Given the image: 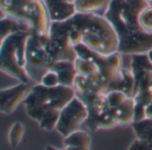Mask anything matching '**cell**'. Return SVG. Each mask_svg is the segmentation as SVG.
Instances as JSON below:
<instances>
[{"label":"cell","instance_id":"1","mask_svg":"<svg viewBox=\"0 0 152 150\" xmlns=\"http://www.w3.org/2000/svg\"><path fill=\"white\" fill-rule=\"evenodd\" d=\"M149 7L146 0H112L104 16L118 38V52L124 55L148 54L152 50V32L145 31L140 15Z\"/></svg>","mask_w":152,"mask_h":150},{"label":"cell","instance_id":"2","mask_svg":"<svg viewBox=\"0 0 152 150\" xmlns=\"http://www.w3.org/2000/svg\"><path fill=\"white\" fill-rule=\"evenodd\" d=\"M68 22L79 33L81 43L87 47L103 55L118 52L119 42L116 32L104 15L77 13Z\"/></svg>","mask_w":152,"mask_h":150},{"label":"cell","instance_id":"3","mask_svg":"<svg viewBox=\"0 0 152 150\" xmlns=\"http://www.w3.org/2000/svg\"><path fill=\"white\" fill-rule=\"evenodd\" d=\"M1 15L31 27V34L44 44L50 33L51 21L41 0H0Z\"/></svg>","mask_w":152,"mask_h":150},{"label":"cell","instance_id":"4","mask_svg":"<svg viewBox=\"0 0 152 150\" xmlns=\"http://www.w3.org/2000/svg\"><path fill=\"white\" fill-rule=\"evenodd\" d=\"M31 33L19 32L1 40L0 45V69L8 76L22 83H29L26 72V47Z\"/></svg>","mask_w":152,"mask_h":150},{"label":"cell","instance_id":"5","mask_svg":"<svg viewBox=\"0 0 152 150\" xmlns=\"http://www.w3.org/2000/svg\"><path fill=\"white\" fill-rule=\"evenodd\" d=\"M132 71L134 76V122L146 118L145 107L152 102V62L148 54L132 55Z\"/></svg>","mask_w":152,"mask_h":150},{"label":"cell","instance_id":"6","mask_svg":"<svg viewBox=\"0 0 152 150\" xmlns=\"http://www.w3.org/2000/svg\"><path fill=\"white\" fill-rule=\"evenodd\" d=\"M69 31L68 21L51 23L49 38L45 43V47L54 63L63 60L74 61L77 58Z\"/></svg>","mask_w":152,"mask_h":150},{"label":"cell","instance_id":"7","mask_svg":"<svg viewBox=\"0 0 152 150\" xmlns=\"http://www.w3.org/2000/svg\"><path fill=\"white\" fill-rule=\"evenodd\" d=\"M54 62L45 47V44L31 34L26 47L25 70L31 80L40 83L44 75L51 69Z\"/></svg>","mask_w":152,"mask_h":150},{"label":"cell","instance_id":"8","mask_svg":"<svg viewBox=\"0 0 152 150\" xmlns=\"http://www.w3.org/2000/svg\"><path fill=\"white\" fill-rule=\"evenodd\" d=\"M74 50L77 54V57H81L94 63L99 68V72L108 83L117 76L123 68L122 54L119 52H115L109 55H103L82 43L74 45Z\"/></svg>","mask_w":152,"mask_h":150},{"label":"cell","instance_id":"9","mask_svg":"<svg viewBox=\"0 0 152 150\" xmlns=\"http://www.w3.org/2000/svg\"><path fill=\"white\" fill-rule=\"evenodd\" d=\"M88 116L89 111L86 105L75 97L60 111L56 130L62 137L65 138L77 130L82 123L86 122Z\"/></svg>","mask_w":152,"mask_h":150},{"label":"cell","instance_id":"10","mask_svg":"<svg viewBox=\"0 0 152 150\" xmlns=\"http://www.w3.org/2000/svg\"><path fill=\"white\" fill-rule=\"evenodd\" d=\"M108 86V82L99 72L94 73L90 76L77 75L73 83V89L76 94H85L96 96L106 93Z\"/></svg>","mask_w":152,"mask_h":150},{"label":"cell","instance_id":"11","mask_svg":"<svg viewBox=\"0 0 152 150\" xmlns=\"http://www.w3.org/2000/svg\"><path fill=\"white\" fill-rule=\"evenodd\" d=\"M27 91V84L20 82L19 84L3 89L0 91V111L5 114L13 113L22 102Z\"/></svg>","mask_w":152,"mask_h":150},{"label":"cell","instance_id":"12","mask_svg":"<svg viewBox=\"0 0 152 150\" xmlns=\"http://www.w3.org/2000/svg\"><path fill=\"white\" fill-rule=\"evenodd\" d=\"M75 97V90L72 87H66L63 85L51 88L46 87L45 103L51 108L62 110Z\"/></svg>","mask_w":152,"mask_h":150},{"label":"cell","instance_id":"13","mask_svg":"<svg viewBox=\"0 0 152 150\" xmlns=\"http://www.w3.org/2000/svg\"><path fill=\"white\" fill-rule=\"evenodd\" d=\"M44 3L52 23L68 21L77 14L74 3L68 0H45Z\"/></svg>","mask_w":152,"mask_h":150},{"label":"cell","instance_id":"14","mask_svg":"<svg viewBox=\"0 0 152 150\" xmlns=\"http://www.w3.org/2000/svg\"><path fill=\"white\" fill-rule=\"evenodd\" d=\"M134 76L132 71L122 68L117 76L108 83L107 92L110 91H121L128 98H132L134 94Z\"/></svg>","mask_w":152,"mask_h":150},{"label":"cell","instance_id":"15","mask_svg":"<svg viewBox=\"0 0 152 150\" xmlns=\"http://www.w3.org/2000/svg\"><path fill=\"white\" fill-rule=\"evenodd\" d=\"M51 70L55 71L59 79V84L66 87H73L76 76L78 75L74 61L63 60L54 63Z\"/></svg>","mask_w":152,"mask_h":150},{"label":"cell","instance_id":"16","mask_svg":"<svg viewBox=\"0 0 152 150\" xmlns=\"http://www.w3.org/2000/svg\"><path fill=\"white\" fill-rule=\"evenodd\" d=\"M115 117L119 125L127 126L134 122L135 102L133 98H127L118 106L113 108Z\"/></svg>","mask_w":152,"mask_h":150},{"label":"cell","instance_id":"17","mask_svg":"<svg viewBox=\"0 0 152 150\" xmlns=\"http://www.w3.org/2000/svg\"><path fill=\"white\" fill-rule=\"evenodd\" d=\"M112 0H75L77 13H93L104 15Z\"/></svg>","mask_w":152,"mask_h":150},{"label":"cell","instance_id":"18","mask_svg":"<svg viewBox=\"0 0 152 150\" xmlns=\"http://www.w3.org/2000/svg\"><path fill=\"white\" fill-rule=\"evenodd\" d=\"M19 32H31V27L25 23H22L11 17L1 15V40L7 37Z\"/></svg>","mask_w":152,"mask_h":150},{"label":"cell","instance_id":"19","mask_svg":"<svg viewBox=\"0 0 152 150\" xmlns=\"http://www.w3.org/2000/svg\"><path fill=\"white\" fill-rule=\"evenodd\" d=\"M91 137L83 130H75L64 138V146L78 147V148H90L91 146Z\"/></svg>","mask_w":152,"mask_h":150},{"label":"cell","instance_id":"20","mask_svg":"<svg viewBox=\"0 0 152 150\" xmlns=\"http://www.w3.org/2000/svg\"><path fill=\"white\" fill-rule=\"evenodd\" d=\"M131 126L133 129L136 138L145 140L152 131V119L145 118L141 121L133 122Z\"/></svg>","mask_w":152,"mask_h":150},{"label":"cell","instance_id":"21","mask_svg":"<svg viewBox=\"0 0 152 150\" xmlns=\"http://www.w3.org/2000/svg\"><path fill=\"white\" fill-rule=\"evenodd\" d=\"M119 125L115 114H114V109L109 108L106 112L100 114L96 121V129H113L115 126Z\"/></svg>","mask_w":152,"mask_h":150},{"label":"cell","instance_id":"22","mask_svg":"<svg viewBox=\"0 0 152 150\" xmlns=\"http://www.w3.org/2000/svg\"><path fill=\"white\" fill-rule=\"evenodd\" d=\"M74 63H75V67L79 75L90 76V75L99 72V68L94 63L85 59H83L81 57L76 58L74 60Z\"/></svg>","mask_w":152,"mask_h":150},{"label":"cell","instance_id":"23","mask_svg":"<svg viewBox=\"0 0 152 150\" xmlns=\"http://www.w3.org/2000/svg\"><path fill=\"white\" fill-rule=\"evenodd\" d=\"M60 111L57 109H51L49 110L46 115L43 117V119L39 122V127L46 130H52L56 129V126L57 124L59 116H60Z\"/></svg>","mask_w":152,"mask_h":150},{"label":"cell","instance_id":"24","mask_svg":"<svg viewBox=\"0 0 152 150\" xmlns=\"http://www.w3.org/2000/svg\"><path fill=\"white\" fill-rule=\"evenodd\" d=\"M23 133H24V128L21 122H17L13 124L8 133L9 143L13 148H15L19 145V143L21 142L23 137Z\"/></svg>","mask_w":152,"mask_h":150},{"label":"cell","instance_id":"25","mask_svg":"<svg viewBox=\"0 0 152 150\" xmlns=\"http://www.w3.org/2000/svg\"><path fill=\"white\" fill-rule=\"evenodd\" d=\"M140 23L145 31L152 32V4L141 13L140 15Z\"/></svg>","mask_w":152,"mask_h":150},{"label":"cell","instance_id":"26","mask_svg":"<svg viewBox=\"0 0 152 150\" xmlns=\"http://www.w3.org/2000/svg\"><path fill=\"white\" fill-rule=\"evenodd\" d=\"M106 95H107V98L109 106L111 108H115V107L118 106L123 101H124L128 98L123 92L117 91V90L107 92V93H106Z\"/></svg>","mask_w":152,"mask_h":150},{"label":"cell","instance_id":"27","mask_svg":"<svg viewBox=\"0 0 152 150\" xmlns=\"http://www.w3.org/2000/svg\"><path fill=\"white\" fill-rule=\"evenodd\" d=\"M42 85L48 87V88H51V87H56V86H58L60 85L59 84V79H58V75L57 73L53 71V70H49L41 80V82H40Z\"/></svg>","mask_w":152,"mask_h":150},{"label":"cell","instance_id":"28","mask_svg":"<svg viewBox=\"0 0 152 150\" xmlns=\"http://www.w3.org/2000/svg\"><path fill=\"white\" fill-rule=\"evenodd\" d=\"M145 116H146V118H151L152 119V102H150L145 107Z\"/></svg>","mask_w":152,"mask_h":150},{"label":"cell","instance_id":"29","mask_svg":"<svg viewBox=\"0 0 152 150\" xmlns=\"http://www.w3.org/2000/svg\"><path fill=\"white\" fill-rule=\"evenodd\" d=\"M141 141L146 143V145H147V146H148V148L149 150H152V131H151V133L148 136V138L145 140H141Z\"/></svg>","mask_w":152,"mask_h":150},{"label":"cell","instance_id":"30","mask_svg":"<svg viewBox=\"0 0 152 150\" xmlns=\"http://www.w3.org/2000/svg\"><path fill=\"white\" fill-rule=\"evenodd\" d=\"M64 150H91L90 148H78V147H69L65 146Z\"/></svg>","mask_w":152,"mask_h":150},{"label":"cell","instance_id":"31","mask_svg":"<svg viewBox=\"0 0 152 150\" xmlns=\"http://www.w3.org/2000/svg\"><path fill=\"white\" fill-rule=\"evenodd\" d=\"M46 150H58V149H56V147H54V146H48L46 147Z\"/></svg>","mask_w":152,"mask_h":150},{"label":"cell","instance_id":"32","mask_svg":"<svg viewBox=\"0 0 152 150\" xmlns=\"http://www.w3.org/2000/svg\"><path fill=\"white\" fill-rule=\"evenodd\" d=\"M148 57H149V59H150V61L152 62V50H150L148 53Z\"/></svg>","mask_w":152,"mask_h":150},{"label":"cell","instance_id":"33","mask_svg":"<svg viewBox=\"0 0 152 150\" xmlns=\"http://www.w3.org/2000/svg\"><path fill=\"white\" fill-rule=\"evenodd\" d=\"M146 1H147L149 5H151V4H152V0H146Z\"/></svg>","mask_w":152,"mask_h":150},{"label":"cell","instance_id":"34","mask_svg":"<svg viewBox=\"0 0 152 150\" xmlns=\"http://www.w3.org/2000/svg\"><path fill=\"white\" fill-rule=\"evenodd\" d=\"M41 1H43V2H44V1H45V0H41Z\"/></svg>","mask_w":152,"mask_h":150}]
</instances>
